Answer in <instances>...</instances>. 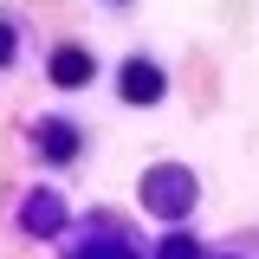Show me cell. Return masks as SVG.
I'll return each instance as SVG.
<instances>
[{
  "instance_id": "cell-2",
  "label": "cell",
  "mask_w": 259,
  "mask_h": 259,
  "mask_svg": "<svg viewBox=\"0 0 259 259\" xmlns=\"http://www.w3.org/2000/svg\"><path fill=\"white\" fill-rule=\"evenodd\" d=\"M123 97H130V104H156V97H162V71L149 59H130L123 65Z\"/></svg>"
},
{
  "instance_id": "cell-7",
  "label": "cell",
  "mask_w": 259,
  "mask_h": 259,
  "mask_svg": "<svg viewBox=\"0 0 259 259\" xmlns=\"http://www.w3.org/2000/svg\"><path fill=\"white\" fill-rule=\"evenodd\" d=\"M84 259H136V253H130L123 240H97V246H91V253H84Z\"/></svg>"
},
{
  "instance_id": "cell-1",
  "label": "cell",
  "mask_w": 259,
  "mask_h": 259,
  "mask_svg": "<svg viewBox=\"0 0 259 259\" xmlns=\"http://www.w3.org/2000/svg\"><path fill=\"white\" fill-rule=\"evenodd\" d=\"M143 201H149V214H188L194 207V182H188V168H156L149 182H143Z\"/></svg>"
},
{
  "instance_id": "cell-3",
  "label": "cell",
  "mask_w": 259,
  "mask_h": 259,
  "mask_svg": "<svg viewBox=\"0 0 259 259\" xmlns=\"http://www.w3.org/2000/svg\"><path fill=\"white\" fill-rule=\"evenodd\" d=\"M65 227V201L59 194H32L26 201V233H59Z\"/></svg>"
},
{
  "instance_id": "cell-8",
  "label": "cell",
  "mask_w": 259,
  "mask_h": 259,
  "mask_svg": "<svg viewBox=\"0 0 259 259\" xmlns=\"http://www.w3.org/2000/svg\"><path fill=\"white\" fill-rule=\"evenodd\" d=\"M0 65H13V32L0 26Z\"/></svg>"
},
{
  "instance_id": "cell-6",
  "label": "cell",
  "mask_w": 259,
  "mask_h": 259,
  "mask_svg": "<svg viewBox=\"0 0 259 259\" xmlns=\"http://www.w3.org/2000/svg\"><path fill=\"white\" fill-rule=\"evenodd\" d=\"M162 259H201V246H194V240H182V233H175V240H162Z\"/></svg>"
},
{
  "instance_id": "cell-4",
  "label": "cell",
  "mask_w": 259,
  "mask_h": 259,
  "mask_svg": "<svg viewBox=\"0 0 259 259\" xmlns=\"http://www.w3.org/2000/svg\"><path fill=\"white\" fill-rule=\"evenodd\" d=\"M52 78H59V84H84V78H91V52H78V46L52 52Z\"/></svg>"
},
{
  "instance_id": "cell-5",
  "label": "cell",
  "mask_w": 259,
  "mask_h": 259,
  "mask_svg": "<svg viewBox=\"0 0 259 259\" xmlns=\"http://www.w3.org/2000/svg\"><path fill=\"white\" fill-rule=\"evenodd\" d=\"M39 149H46L52 162L78 156V136H71V123H46V130H39Z\"/></svg>"
}]
</instances>
